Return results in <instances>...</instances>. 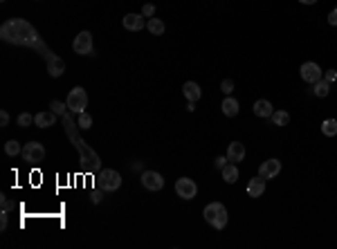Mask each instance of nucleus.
I'll return each mask as SVG.
<instances>
[{
    "label": "nucleus",
    "instance_id": "obj_1",
    "mask_svg": "<svg viewBox=\"0 0 337 249\" xmlns=\"http://www.w3.org/2000/svg\"><path fill=\"white\" fill-rule=\"evenodd\" d=\"M0 36H2V41H7V43L25 45V47L36 50V52H41L43 58H45V63L54 56V52H50L45 47V43L41 41L38 32H36L27 20H23V18H9V20H5L2 27H0Z\"/></svg>",
    "mask_w": 337,
    "mask_h": 249
},
{
    "label": "nucleus",
    "instance_id": "obj_2",
    "mask_svg": "<svg viewBox=\"0 0 337 249\" xmlns=\"http://www.w3.org/2000/svg\"><path fill=\"white\" fill-rule=\"evenodd\" d=\"M63 126H65V133H68L70 142L75 144V148L79 151V155H81L83 166H86L90 173H97V171H101V160H99V155L81 139V135H79V130H76V128H79V124L72 122V117L68 115V112L63 115Z\"/></svg>",
    "mask_w": 337,
    "mask_h": 249
},
{
    "label": "nucleus",
    "instance_id": "obj_3",
    "mask_svg": "<svg viewBox=\"0 0 337 249\" xmlns=\"http://www.w3.org/2000/svg\"><path fill=\"white\" fill-rule=\"evenodd\" d=\"M203 215L214 229H223V227L227 225V220H229V213H227V209L223 202H209L205 207Z\"/></svg>",
    "mask_w": 337,
    "mask_h": 249
},
{
    "label": "nucleus",
    "instance_id": "obj_4",
    "mask_svg": "<svg viewBox=\"0 0 337 249\" xmlns=\"http://www.w3.org/2000/svg\"><path fill=\"white\" fill-rule=\"evenodd\" d=\"M68 110L70 112H75V115H79V112H86V108H88V94H86V90H83L81 86H76V88H72L70 92H68Z\"/></svg>",
    "mask_w": 337,
    "mask_h": 249
},
{
    "label": "nucleus",
    "instance_id": "obj_5",
    "mask_svg": "<svg viewBox=\"0 0 337 249\" xmlns=\"http://www.w3.org/2000/svg\"><path fill=\"white\" fill-rule=\"evenodd\" d=\"M20 155H23L25 162L38 164V162H43V160H45V148H43L41 142H29V144L23 146V153H20Z\"/></svg>",
    "mask_w": 337,
    "mask_h": 249
},
{
    "label": "nucleus",
    "instance_id": "obj_6",
    "mask_svg": "<svg viewBox=\"0 0 337 249\" xmlns=\"http://www.w3.org/2000/svg\"><path fill=\"white\" fill-rule=\"evenodd\" d=\"M175 193L182 200H193L198 193V184L191 178H180V180H175Z\"/></svg>",
    "mask_w": 337,
    "mask_h": 249
},
{
    "label": "nucleus",
    "instance_id": "obj_7",
    "mask_svg": "<svg viewBox=\"0 0 337 249\" xmlns=\"http://www.w3.org/2000/svg\"><path fill=\"white\" fill-rule=\"evenodd\" d=\"M299 74H301V79L306 83H317L319 79H324V72H321V68L315 63V61H306V63H301Z\"/></svg>",
    "mask_w": 337,
    "mask_h": 249
},
{
    "label": "nucleus",
    "instance_id": "obj_8",
    "mask_svg": "<svg viewBox=\"0 0 337 249\" xmlns=\"http://www.w3.org/2000/svg\"><path fill=\"white\" fill-rule=\"evenodd\" d=\"M119 186H122V175L117 173V171H112V168H104L101 171V189L106 193H112Z\"/></svg>",
    "mask_w": 337,
    "mask_h": 249
},
{
    "label": "nucleus",
    "instance_id": "obj_9",
    "mask_svg": "<svg viewBox=\"0 0 337 249\" xmlns=\"http://www.w3.org/2000/svg\"><path fill=\"white\" fill-rule=\"evenodd\" d=\"M72 50H75L76 54H81V56L93 54V34H90V32H79L75 43H72Z\"/></svg>",
    "mask_w": 337,
    "mask_h": 249
},
{
    "label": "nucleus",
    "instance_id": "obj_10",
    "mask_svg": "<svg viewBox=\"0 0 337 249\" xmlns=\"http://www.w3.org/2000/svg\"><path fill=\"white\" fill-rule=\"evenodd\" d=\"M142 184H144V189H149V191H160L164 186V178L157 171H144L142 173Z\"/></svg>",
    "mask_w": 337,
    "mask_h": 249
},
{
    "label": "nucleus",
    "instance_id": "obj_11",
    "mask_svg": "<svg viewBox=\"0 0 337 249\" xmlns=\"http://www.w3.org/2000/svg\"><path fill=\"white\" fill-rule=\"evenodd\" d=\"M279 173H281L279 160H267V162H263L261 166H259V175H261L263 180H272V178H277Z\"/></svg>",
    "mask_w": 337,
    "mask_h": 249
},
{
    "label": "nucleus",
    "instance_id": "obj_12",
    "mask_svg": "<svg viewBox=\"0 0 337 249\" xmlns=\"http://www.w3.org/2000/svg\"><path fill=\"white\" fill-rule=\"evenodd\" d=\"M122 23H124V27H126L128 32H142V29L146 27L144 16H142V14H126Z\"/></svg>",
    "mask_w": 337,
    "mask_h": 249
},
{
    "label": "nucleus",
    "instance_id": "obj_13",
    "mask_svg": "<svg viewBox=\"0 0 337 249\" xmlns=\"http://www.w3.org/2000/svg\"><path fill=\"white\" fill-rule=\"evenodd\" d=\"M243 157H245V146L241 144V142H232V144L227 146V162H243Z\"/></svg>",
    "mask_w": 337,
    "mask_h": 249
},
{
    "label": "nucleus",
    "instance_id": "obj_14",
    "mask_svg": "<svg viewBox=\"0 0 337 249\" xmlns=\"http://www.w3.org/2000/svg\"><path fill=\"white\" fill-rule=\"evenodd\" d=\"M63 72H65V61L61 56H56V54H54V56L47 61V74L52 76V79H58V76L63 74Z\"/></svg>",
    "mask_w": 337,
    "mask_h": 249
},
{
    "label": "nucleus",
    "instance_id": "obj_15",
    "mask_svg": "<svg viewBox=\"0 0 337 249\" xmlns=\"http://www.w3.org/2000/svg\"><path fill=\"white\" fill-rule=\"evenodd\" d=\"M263 193H265V180H263L261 175H259V178H252V180L247 182V196L261 197Z\"/></svg>",
    "mask_w": 337,
    "mask_h": 249
},
{
    "label": "nucleus",
    "instance_id": "obj_16",
    "mask_svg": "<svg viewBox=\"0 0 337 249\" xmlns=\"http://www.w3.org/2000/svg\"><path fill=\"white\" fill-rule=\"evenodd\" d=\"M182 94L187 97V101H193V104H196L198 99L203 97V90H200V86H198L196 81H187L185 86H182Z\"/></svg>",
    "mask_w": 337,
    "mask_h": 249
},
{
    "label": "nucleus",
    "instance_id": "obj_17",
    "mask_svg": "<svg viewBox=\"0 0 337 249\" xmlns=\"http://www.w3.org/2000/svg\"><path fill=\"white\" fill-rule=\"evenodd\" d=\"M54 122H56V112H52V110H43L34 117V124L38 128H50V126H54Z\"/></svg>",
    "mask_w": 337,
    "mask_h": 249
},
{
    "label": "nucleus",
    "instance_id": "obj_18",
    "mask_svg": "<svg viewBox=\"0 0 337 249\" xmlns=\"http://www.w3.org/2000/svg\"><path fill=\"white\" fill-rule=\"evenodd\" d=\"M272 112H274V108H272V104L267 101V99H259L254 104V115L256 117H261V119H267V117H272Z\"/></svg>",
    "mask_w": 337,
    "mask_h": 249
},
{
    "label": "nucleus",
    "instance_id": "obj_19",
    "mask_svg": "<svg viewBox=\"0 0 337 249\" xmlns=\"http://www.w3.org/2000/svg\"><path fill=\"white\" fill-rule=\"evenodd\" d=\"M221 108H223V115L225 117H236L239 115V101H236L234 97H229V94H227V99L223 101Z\"/></svg>",
    "mask_w": 337,
    "mask_h": 249
},
{
    "label": "nucleus",
    "instance_id": "obj_20",
    "mask_svg": "<svg viewBox=\"0 0 337 249\" xmlns=\"http://www.w3.org/2000/svg\"><path fill=\"white\" fill-rule=\"evenodd\" d=\"M223 180H225L227 184H234V182L239 180V168H236V164L227 162L225 166H223Z\"/></svg>",
    "mask_w": 337,
    "mask_h": 249
},
{
    "label": "nucleus",
    "instance_id": "obj_21",
    "mask_svg": "<svg viewBox=\"0 0 337 249\" xmlns=\"http://www.w3.org/2000/svg\"><path fill=\"white\" fill-rule=\"evenodd\" d=\"M146 29H149L153 36H162L164 34V23L157 16H153V18H149V20H146Z\"/></svg>",
    "mask_w": 337,
    "mask_h": 249
},
{
    "label": "nucleus",
    "instance_id": "obj_22",
    "mask_svg": "<svg viewBox=\"0 0 337 249\" xmlns=\"http://www.w3.org/2000/svg\"><path fill=\"white\" fill-rule=\"evenodd\" d=\"M270 119H272L274 126H288V124H290V115L285 110H274Z\"/></svg>",
    "mask_w": 337,
    "mask_h": 249
},
{
    "label": "nucleus",
    "instance_id": "obj_23",
    "mask_svg": "<svg viewBox=\"0 0 337 249\" xmlns=\"http://www.w3.org/2000/svg\"><path fill=\"white\" fill-rule=\"evenodd\" d=\"M313 86H315V88H313V92L317 94V97H326V94L331 92V83L326 81V79H319V81L313 83Z\"/></svg>",
    "mask_w": 337,
    "mask_h": 249
},
{
    "label": "nucleus",
    "instance_id": "obj_24",
    "mask_svg": "<svg viewBox=\"0 0 337 249\" xmlns=\"http://www.w3.org/2000/svg\"><path fill=\"white\" fill-rule=\"evenodd\" d=\"M321 133L326 137H337V119H326L324 126H321Z\"/></svg>",
    "mask_w": 337,
    "mask_h": 249
},
{
    "label": "nucleus",
    "instance_id": "obj_25",
    "mask_svg": "<svg viewBox=\"0 0 337 249\" xmlns=\"http://www.w3.org/2000/svg\"><path fill=\"white\" fill-rule=\"evenodd\" d=\"M5 153L9 157H16V155H20V153H23V146L18 144L16 139H9V142L5 144Z\"/></svg>",
    "mask_w": 337,
    "mask_h": 249
},
{
    "label": "nucleus",
    "instance_id": "obj_26",
    "mask_svg": "<svg viewBox=\"0 0 337 249\" xmlns=\"http://www.w3.org/2000/svg\"><path fill=\"white\" fill-rule=\"evenodd\" d=\"M76 124H79L81 130H88V128H93V117L88 115V112H79L76 115Z\"/></svg>",
    "mask_w": 337,
    "mask_h": 249
},
{
    "label": "nucleus",
    "instance_id": "obj_27",
    "mask_svg": "<svg viewBox=\"0 0 337 249\" xmlns=\"http://www.w3.org/2000/svg\"><path fill=\"white\" fill-rule=\"evenodd\" d=\"M65 108H68V104H63V101H56V99L50 101V110L56 112V115H61V117L65 115Z\"/></svg>",
    "mask_w": 337,
    "mask_h": 249
},
{
    "label": "nucleus",
    "instance_id": "obj_28",
    "mask_svg": "<svg viewBox=\"0 0 337 249\" xmlns=\"http://www.w3.org/2000/svg\"><path fill=\"white\" fill-rule=\"evenodd\" d=\"M16 122H18V126H20V128H27V126H32V122H34V117L29 115V112H20Z\"/></svg>",
    "mask_w": 337,
    "mask_h": 249
},
{
    "label": "nucleus",
    "instance_id": "obj_29",
    "mask_svg": "<svg viewBox=\"0 0 337 249\" xmlns=\"http://www.w3.org/2000/svg\"><path fill=\"white\" fill-rule=\"evenodd\" d=\"M142 16H144V18H153V16H155V5L149 2V5L142 7Z\"/></svg>",
    "mask_w": 337,
    "mask_h": 249
},
{
    "label": "nucleus",
    "instance_id": "obj_30",
    "mask_svg": "<svg viewBox=\"0 0 337 249\" xmlns=\"http://www.w3.org/2000/svg\"><path fill=\"white\" fill-rule=\"evenodd\" d=\"M221 90L225 94H232L234 92V81H232V79H225V81L221 83Z\"/></svg>",
    "mask_w": 337,
    "mask_h": 249
},
{
    "label": "nucleus",
    "instance_id": "obj_31",
    "mask_svg": "<svg viewBox=\"0 0 337 249\" xmlns=\"http://www.w3.org/2000/svg\"><path fill=\"white\" fill-rule=\"evenodd\" d=\"M0 209H2V211H12V209H14V202L9 200V197L2 196V197H0Z\"/></svg>",
    "mask_w": 337,
    "mask_h": 249
},
{
    "label": "nucleus",
    "instance_id": "obj_32",
    "mask_svg": "<svg viewBox=\"0 0 337 249\" xmlns=\"http://www.w3.org/2000/svg\"><path fill=\"white\" fill-rule=\"evenodd\" d=\"M324 79H326L328 83L337 81V70H326V72H324Z\"/></svg>",
    "mask_w": 337,
    "mask_h": 249
},
{
    "label": "nucleus",
    "instance_id": "obj_33",
    "mask_svg": "<svg viewBox=\"0 0 337 249\" xmlns=\"http://www.w3.org/2000/svg\"><path fill=\"white\" fill-rule=\"evenodd\" d=\"M7 124H9V112H7V110H2V112H0V126L5 128Z\"/></svg>",
    "mask_w": 337,
    "mask_h": 249
},
{
    "label": "nucleus",
    "instance_id": "obj_34",
    "mask_svg": "<svg viewBox=\"0 0 337 249\" xmlns=\"http://www.w3.org/2000/svg\"><path fill=\"white\" fill-rule=\"evenodd\" d=\"M328 25H333V27H337V9H333V12L328 14Z\"/></svg>",
    "mask_w": 337,
    "mask_h": 249
},
{
    "label": "nucleus",
    "instance_id": "obj_35",
    "mask_svg": "<svg viewBox=\"0 0 337 249\" xmlns=\"http://www.w3.org/2000/svg\"><path fill=\"white\" fill-rule=\"evenodd\" d=\"M216 168H221V171H223V166H225V164H227V155H223V157H216Z\"/></svg>",
    "mask_w": 337,
    "mask_h": 249
},
{
    "label": "nucleus",
    "instance_id": "obj_36",
    "mask_svg": "<svg viewBox=\"0 0 337 249\" xmlns=\"http://www.w3.org/2000/svg\"><path fill=\"white\" fill-rule=\"evenodd\" d=\"M0 229H7V211H0Z\"/></svg>",
    "mask_w": 337,
    "mask_h": 249
},
{
    "label": "nucleus",
    "instance_id": "obj_37",
    "mask_svg": "<svg viewBox=\"0 0 337 249\" xmlns=\"http://www.w3.org/2000/svg\"><path fill=\"white\" fill-rule=\"evenodd\" d=\"M299 2H301V5H315L317 0H299Z\"/></svg>",
    "mask_w": 337,
    "mask_h": 249
}]
</instances>
